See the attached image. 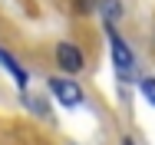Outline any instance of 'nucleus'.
<instances>
[{"label": "nucleus", "mask_w": 155, "mask_h": 145, "mask_svg": "<svg viewBox=\"0 0 155 145\" xmlns=\"http://www.w3.org/2000/svg\"><path fill=\"white\" fill-rule=\"evenodd\" d=\"M46 86L53 92V99H56L60 106H66V109H76V106L83 102V89H79V83H73L69 76H53Z\"/></svg>", "instance_id": "2"}, {"label": "nucleus", "mask_w": 155, "mask_h": 145, "mask_svg": "<svg viewBox=\"0 0 155 145\" xmlns=\"http://www.w3.org/2000/svg\"><path fill=\"white\" fill-rule=\"evenodd\" d=\"M0 66H3V69H7V73H10L13 79H17V86L27 92V86H30V73H27V69H23L20 63H17V56H13L10 50H3V46H0Z\"/></svg>", "instance_id": "4"}, {"label": "nucleus", "mask_w": 155, "mask_h": 145, "mask_svg": "<svg viewBox=\"0 0 155 145\" xmlns=\"http://www.w3.org/2000/svg\"><path fill=\"white\" fill-rule=\"evenodd\" d=\"M122 145H132V139H125V142H122Z\"/></svg>", "instance_id": "7"}, {"label": "nucleus", "mask_w": 155, "mask_h": 145, "mask_svg": "<svg viewBox=\"0 0 155 145\" xmlns=\"http://www.w3.org/2000/svg\"><path fill=\"white\" fill-rule=\"evenodd\" d=\"M139 89H142V96L155 106V79H142V83H139Z\"/></svg>", "instance_id": "6"}, {"label": "nucleus", "mask_w": 155, "mask_h": 145, "mask_svg": "<svg viewBox=\"0 0 155 145\" xmlns=\"http://www.w3.org/2000/svg\"><path fill=\"white\" fill-rule=\"evenodd\" d=\"M20 99H23V106H30L36 116H46V106H43V99H33V96H27V92H23Z\"/></svg>", "instance_id": "5"}, {"label": "nucleus", "mask_w": 155, "mask_h": 145, "mask_svg": "<svg viewBox=\"0 0 155 145\" xmlns=\"http://www.w3.org/2000/svg\"><path fill=\"white\" fill-rule=\"evenodd\" d=\"M56 63H60L63 73H79V69L86 66L83 50H79V46H73V43H56Z\"/></svg>", "instance_id": "3"}, {"label": "nucleus", "mask_w": 155, "mask_h": 145, "mask_svg": "<svg viewBox=\"0 0 155 145\" xmlns=\"http://www.w3.org/2000/svg\"><path fill=\"white\" fill-rule=\"evenodd\" d=\"M109 46H112V66H116V73H119L122 79H129V76L135 73V56H132V50L125 46V40L112 30V23H109Z\"/></svg>", "instance_id": "1"}]
</instances>
